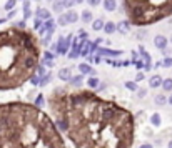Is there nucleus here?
Returning a JSON list of instances; mask_svg holds the SVG:
<instances>
[{
	"mask_svg": "<svg viewBox=\"0 0 172 148\" xmlns=\"http://www.w3.org/2000/svg\"><path fill=\"white\" fill-rule=\"evenodd\" d=\"M30 83H32V85H39V83H40V78H39L37 75H32V77H30Z\"/></svg>",
	"mask_w": 172,
	"mask_h": 148,
	"instance_id": "nucleus-34",
	"label": "nucleus"
},
{
	"mask_svg": "<svg viewBox=\"0 0 172 148\" xmlns=\"http://www.w3.org/2000/svg\"><path fill=\"white\" fill-rule=\"evenodd\" d=\"M72 37L73 35H67V37H64V38L59 40V43H57V47H55V52L59 53V55H65V53H67V48L72 42Z\"/></svg>",
	"mask_w": 172,
	"mask_h": 148,
	"instance_id": "nucleus-2",
	"label": "nucleus"
},
{
	"mask_svg": "<svg viewBox=\"0 0 172 148\" xmlns=\"http://www.w3.org/2000/svg\"><path fill=\"white\" fill-rule=\"evenodd\" d=\"M80 18H82V22H84V23H90L94 20L92 12L90 10H84V12H82V15H80Z\"/></svg>",
	"mask_w": 172,
	"mask_h": 148,
	"instance_id": "nucleus-11",
	"label": "nucleus"
},
{
	"mask_svg": "<svg viewBox=\"0 0 172 148\" xmlns=\"http://www.w3.org/2000/svg\"><path fill=\"white\" fill-rule=\"evenodd\" d=\"M115 30H117V32H120V34H129V30H130V23H129V20H124V22L117 23V25H115Z\"/></svg>",
	"mask_w": 172,
	"mask_h": 148,
	"instance_id": "nucleus-5",
	"label": "nucleus"
},
{
	"mask_svg": "<svg viewBox=\"0 0 172 148\" xmlns=\"http://www.w3.org/2000/svg\"><path fill=\"white\" fill-rule=\"evenodd\" d=\"M42 22H44V20H40V18H34V28H35V30H39V28L40 27H42Z\"/></svg>",
	"mask_w": 172,
	"mask_h": 148,
	"instance_id": "nucleus-31",
	"label": "nucleus"
},
{
	"mask_svg": "<svg viewBox=\"0 0 172 148\" xmlns=\"http://www.w3.org/2000/svg\"><path fill=\"white\" fill-rule=\"evenodd\" d=\"M92 28H94V30H95V32H99V30H102V28H104V20H102V18H95V20H92Z\"/></svg>",
	"mask_w": 172,
	"mask_h": 148,
	"instance_id": "nucleus-12",
	"label": "nucleus"
},
{
	"mask_svg": "<svg viewBox=\"0 0 172 148\" xmlns=\"http://www.w3.org/2000/svg\"><path fill=\"white\" fill-rule=\"evenodd\" d=\"M35 17H37V18H40V20H45V18L50 17V12H48L47 9H37Z\"/></svg>",
	"mask_w": 172,
	"mask_h": 148,
	"instance_id": "nucleus-8",
	"label": "nucleus"
},
{
	"mask_svg": "<svg viewBox=\"0 0 172 148\" xmlns=\"http://www.w3.org/2000/svg\"><path fill=\"white\" fill-rule=\"evenodd\" d=\"M50 78H52V73H50V72H48V73H44V78L40 80V83H42V85H45L47 82H50Z\"/></svg>",
	"mask_w": 172,
	"mask_h": 148,
	"instance_id": "nucleus-29",
	"label": "nucleus"
},
{
	"mask_svg": "<svg viewBox=\"0 0 172 148\" xmlns=\"http://www.w3.org/2000/svg\"><path fill=\"white\" fill-rule=\"evenodd\" d=\"M55 25H57V23H55V20L52 18V17L45 18V20L42 22V27L45 28V30H55Z\"/></svg>",
	"mask_w": 172,
	"mask_h": 148,
	"instance_id": "nucleus-6",
	"label": "nucleus"
},
{
	"mask_svg": "<svg viewBox=\"0 0 172 148\" xmlns=\"http://www.w3.org/2000/svg\"><path fill=\"white\" fill-rule=\"evenodd\" d=\"M161 65H162V67H166V68L172 67V57H167V58H164V62H161Z\"/></svg>",
	"mask_w": 172,
	"mask_h": 148,
	"instance_id": "nucleus-25",
	"label": "nucleus"
},
{
	"mask_svg": "<svg viewBox=\"0 0 172 148\" xmlns=\"http://www.w3.org/2000/svg\"><path fill=\"white\" fill-rule=\"evenodd\" d=\"M57 25H67V15H65V14H62V15H59V18H57Z\"/></svg>",
	"mask_w": 172,
	"mask_h": 148,
	"instance_id": "nucleus-20",
	"label": "nucleus"
},
{
	"mask_svg": "<svg viewBox=\"0 0 172 148\" xmlns=\"http://www.w3.org/2000/svg\"><path fill=\"white\" fill-rule=\"evenodd\" d=\"M87 85H89L90 88H97V87H99V80H97L95 77H92V78L87 80Z\"/></svg>",
	"mask_w": 172,
	"mask_h": 148,
	"instance_id": "nucleus-21",
	"label": "nucleus"
},
{
	"mask_svg": "<svg viewBox=\"0 0 172 148\" xmlns=\"http://www.w3.org/2000/svg\"><path fill=\"white\" fill-rule=\"evenodd\" d=\"M162 88H164V90H172V80H170V78L162 80Z\"/></svg>",
	"mask_w": 172,
	"mask_h": 148,
	"instance_id": "nucleus-24",
	"label": "nucleus"
},
{
	"mask_svg": "<svg viewBox=\"0 0 172 148\" xmlns=\"http://www.w3.org/2000/svg\"><path fill=\"white\" fill-rule=\"evenodd\" d=\"M69 82H70V83L73 85V87H80L82 85V75H77V77H70V78H69Z\"/></svg>",
	"mask_w": 172,
	"mask_h": 148,
	"instance_id": "nucleus-18",
	"label": "nucleus"
},
{
	"mask_svg": "<svg viewBox=\"0 0 172 148\" xmlns=\"http://www.w3.org/2000/svg\"><path fill=\"white\" fill-rule=\"evenodd\" d=\"M125 88L134 92V90H137V83H136V82H125Z\"/></svg>",
	"mask_w": 172,
	"mask_h": 148,
	"instance_id": "nucleus-27",
	"label": "nucleus"
},
{
	"mask_svg": "<svg viewBox=\"0 0 172 148\" xmlns=\"http://www.w3.org/2000/svg\"><path fill=\"white\" fill-rule=\"evenodd\" d=\"M142 80H144V73L139 72L137 75H136V83H137V82H142Z\"/></svg>",
	"mask_w": 172,
	"mask_h": 148,
	"instance_id": "nucleus-40",
	"label": "nucleus"
},
{
	"mask_svg": "<svg viewBox=\"0 0 172 148\" xmlns=\"http://www.w3.org/2000/svg\"><path fill=\"white\" fill-rule=\"evenodd\" d=\"M44 73H45V68H44V65H37V67H35V75H37V77H44Z\"/></svg>",
	"mask_w": 172,
	"mask_h": 148,
	"instance_id": "nucleus-23",
	"label": "nucleus"
},
{
	"mask_svg": "<svg viewBox=\"0 0 172 148\" xmlns=\"http://www.w3.org/2000/svg\"><path fill=\"white\" fill-rule=\"evenodd\" d=\"M62 2H64V7H65V9H70V7L75 5V0H62Z\"/></svg>",
	"mask_w": 172,
	"mask_h": 148,
	"instance_id": "nucleus-30",
	"label": "nucleus"
},
{
	"mask_svg": "<svg viewBox=\"0 0 172 148\" xmlns=\"http://www.w3.org/2000/svg\"><path fill=\"white\" fill-rule=\"evenodd\" d=\"M120 50H110V48H99V55L100 57H117L120 55Z\"/></svg>",
	"mask_w": 172,
	"mask_h": 148,
	"instance_id": "nucleus-4",
	"label": "nucleus"
},
{
	"mask_svg": "<svg viewBox=\"0 0 172 148\" xmlns=\"http://www.w3.org/2000/svg\"><path fill=\"white\" fill-rule=\"evenodd\" d=\"M72 77V73H70V70L69 68H60V72H59V78L60 80H64V82H69V78Z\"/></svg>",
	"mask_w": 172,
	"mask_h": 148,
	"instance_id": "nucleus-9",
	"label": "nucleus"
},
{
	"mask_svg": "<svg viewBox=\"0 0 172 148\" xmlns=\"http://www.w3.org/2000/svg\"><path fill=\"white\" fill-rule=\"evenodd\" d=\"M57 126H59V130H69V122H67V118L57 120Z\"/></svg>",
	"mask_w": 172,
	"mask_h": 148,
	"instance_id": "nucleus-17",
	"label": "nucleus"
},
{
	"mask_svg": "<svg viewBox=\"0 0 172 148\" xmlns=\"http://www.w3.org/2000/svg\"><path fill=\"white\" fill-rule=\"evenodd\" d=\"M44 105V95H39L35 98V106H42Z\"/></svg>",
	"mask_w": 172,
	"mask_h": 148,
	"instance_id": "nucleus-33",
	"label": "nucleus"
},
{
	"mask_svg": "<svg viewBox=\"0 0 172 148\" xmlns=\"http://www.w3.org/2000/svg\"><path fill=\"white\" fill-rule=\"evenodd\" d=\"M15 5H17V0H7V2H5V10L15 9Z\"/></svg>",
	"mask_w": 172,
	"mask_h": 148,
	"instance_id": "nucleus-22",
	"label": "nucleus"
},
{
	"mask_svg": "<svg viewBox=\"0 0 172 148\" xmlns=\"http://www.w3.org/2000/svg\"><path fill=\"white\" fill-rule=\"evenodd\" d=\"M104 30H105V34H114V32H115V23L114 22L104 23Z\"/></svg>",
	"mask_w": 172,
	"mask_h": 148,
	"instance_id": "nucleus-15",
	"label": "nucleus"
},
{
	"mask_svg": "<svg viewBox=\"0 0 172 148\" xmlns=\"http://www.w3.org/2000/svg\"><path fill=\"white\" fill-rule=\"evenodd\" d=\"M115 113H117V110L115 108H112V106H100L99 108V115H100V118L104 122H112V120H115Z\"/></svg>",
	"mask_w": 172,
	"mask_h": 148,
	"instance_id": "nucleus-1",
	"label": "nucleus"
},
{
	"mask_svg": "<svg viewBox=\"0 0 172 148\" xmlns=\"http://www.w3.org/2000/svg\"><path fill=\"white\" fill-rule=\"evenodd\" d=\"M64 9H65V7H64V2H62V0H54V12L60 14Z\"/></svg>",
	"mask_w": 172,
	"mask_h": 148,
	"instance_id": "nucleus-16",
	"label": "nucleus"
},
{
	"mask_svg": "<svg viewBox=\"0 0 172 148\" xmlns=\"http://www.w3.org/2000/svg\"><path fill=\"white\" fill-rule=\"evenodd\" d=\"M150 123L155 125V126H159V125H161V115H159V113L152 115V117H150Z\"/></svg>",
	"mask_w": 172,
	"mask_h": 148,
	"instance_id": "nucleus-19",
	"label": "nucleus"
},
{
	"mask_svg": "<svg viewBox=\"0 0 172 148\" xmlns=\"http://www.w3.org/2000/svg\"><path fill=\"white\" fill-rule=\"evenodd\" d=\"M79 70H80V73H84V75H92V73H94L92 67H89L87 63H80L79 65Z\"/></svg>",
	"mask_w": 172,
	"mask_h": 148,
	"instance_id": "nucleus-14",
	"label": "nucleus"
},
{
	"mask_svg": "<svg viewBox=\"0 0 172 148\" xmlns=\"http://www.w3.org/2000/svg\"><path fill=\"white\" fill-rule=\"evenodd\" d=\"M48 2H54V0H48Z\"/></svg>",
	"mask_w": 172,
	"mask_h": 148,
	"instance_id": "nucleus-48",
	"label": "nucleus"
},
{
	"mask_svg": "<svg viewBox=\"0 0 172 148\" xmlns=\"http://www.w3.org/2000/svg\"><path fill=\"white\" fill-rule=\"evenodd\" d=\"M104 10H107V12H114L117 9V2L115 0H104Z\"/></svg>",
	"mask_w": 172,
	"mask_h": 148,
	"instance_id": "nucleus-7",
	"label": "nucleus"
},
{
	"mask_svg": "<svg viewBox=\"0 0 172 148\" xmlns=\"http://www.w3.org/2000/svg\"><path fill=\"white\" fill-rule=\"evenodd\" d=\"M34 2H39V0H34Z\"/></svg>",
	"mask_w": 172,
	"mask_h": 148,
	"instance_id": "nucleus-49",
	"label": "nucleus"
},
{
	"mask_svg": "<svg viewBox=\"0 0 172 148\" xmlns=\"http://www.w3.org/2000/svg\"><path fill=\"white\" fill-rule=\"evenodd\" d=\"M17 28H19V30H25V20H20V22H17Z\"/></svg>",
	"mask_w": 172,
	"mask_h": 148,
	"instance_id": "nucleus-35",
	"label": "nucleus"
},
{
	"mask_svg": "<svg viewBox=\"0 0 172 148\" xmlns=\"http://www.w3.org/2000/svg\"><path fill=\"white\" fill-rule=\"evenodd\" d=\"M144 35H145V30H142V32L139 30V32H137V38H142Z\"/></svg>",
	"mask_w": 172,
	"mask_h": 148,
	"instance_id": "nucleus-43",
	"label": "nucleus"
},
{
	"mask_svg": "<svg viewBox=\"0 0 172 148\" xmlns=\"http://www.w3.org/2000/svg\"><path fill=\"white\" fill-rule=\"evenodd\" d=\"M15 14H17V10L12 9V10L9 12V15H7V20H9V18H14V17H15Z\"/></svg>",
	"mask_w": 172,
	"mask_h": 148,
	"instance_id": "nucleus-41",
	"label": "nucleus"
},
{
	"mask_svg": "<svg viewBox=\"0 0 172 148\" xmlns=\"http://www.w3.org/2000/svg\"><path fill=\"white\" fill-rule=\"evenodd\" d=\"M82 2H84V0H75V3H82Z\"/></svg>",
	"mask_w": 172,
	"mask_h": 148,
	"instance_id": "nucleus-46",
	"label": "nucleus"
},
{
	"mask_svg": "<svg viewBox=\"0 0 172 148\" xmlns=\"http://www.w3.org/2000/svg\"><path fill=\"white\" fill-rule=\"evenodd\" d=\"M87 2H89V5H92V7H97V5H99V3L102 2V0H87Z\"/></svg>",
	"mask_w": 172,
	"mask_h": 148,
	"instance_id": "nucleus-39",
	"label": "nucleus"
},
{
	"mask_svg": "<svg viewBox=\"0 0 172 148\" xmlns=\"http://www.w3.org/2000/svg\"><path fill=\"white\" fill-rule=\"evenodd\" d=\"M166 102H167V98L164 95H157V97H155V103H157V105H164Z\"/></svg>",
	"mask_w": 172,
	"mask_h": 148,
	"instance_id": "nucleus-28",
	"label": "nucleus"
},
{
	"mask_svg": "<svg viewBox=\"0 0 172 148\" xmlns=\"http://www.w3.org/2000/svg\"><path fill=\"white\" fill-rule=\"evenodd\" d=\"M65 15H67V23H75L79 20V15H77L75 10H69Z\"/></svg>",
	"mask_w": 172,
	"mask_h": 148,
	"instance_id": "nucleus-10",
	"label": "nucleus"
},
{
	"mask_svg": "<svg viewBox=\"0 0 172 148\" xmlns=\"http://www.w3.org/2000/svg\"><path fill=\"white\" fill-rule=\"evenodd\" d=\"M149 85H150V87H152V88H157V87H161V85H162V78H161V77H159V75H155V77H152V78L149 80Z\"/></svg>",
	"mask_w": 172,
	"mask_h": 148,
	"instance_id": "nucleus-13",
	"label": "nucleus"
},
{
	"mask_svg": "<svg viewBox=\"0 0 172 148\" xmlns=\"http://www.w3.org/2000/svg\"><path fill=\"white\" fill-rule=\"evenodd\" d=\"M169 103H170V105H172V95H170V97H169Z\"/></svg>",
	"mask_w": 172,
	"mask_h": 148,
	"instance_id": "nucleus-45",
	"label": "nucleus"
},
{
	"mask_svg": "<svg viewBox=\"0 0 172 148\" xmlns=\"http://www.w3.org/2000/svg\"><path fill=\"white\" fill-rule=\"evenodd\" d=\"M134 63H136V67L139 70H142V67H144V62H142V60H134Z\"/></svg>",
	"mask_w": 172,
	"mask_h": 148,
	"instance_id": "nucleus-38",
	"label": "nucleus"
},
{
	"mask_svg": "<svg viewBox=\"0 0 172 148\" xmlns=\"http://www.w3.org/2000/svg\"><path fill=\"white\" fill-rule=\"evenodd\" d=\"M169 148H172V142H169Z\"/></svg>",
	"mask_w": 172,
	"mask_h": 148,
	"instance_id": "nucleus-47",
	"label": "nucleus"
},
{
	"mask_svg": "<svg viewBox=\"0 0 172 148\" xmlns=\"http://www.w3.org/2000/svg\"><path fill=\"white\" fill-rule=\"evenodd\" d=\"M30 17H32L30 7H23V20H27V18H30Z\"/></svg>",
	"mask_w": 172,
	"mask_h": 148,
	"instance_id": "nucleus-26",
	"label": "nucleus"
},
{
	"mask_svg": "<svg viewBox=\"0 0 172 148\" xmlns=\"http://www.w3.org/2000/svg\"><path fill=\"white\" fill-rule=\"evenodd\" d=\"M137 95L142 98V97H145V95H147V92H145V90H139V88H137Z\"/></svg>",
	"mask_w": 172,
	"mask_h": 148,
	"instance_id": "nucleus-42",
	"label": "nucleus"
},
{
	"mask_svg": "<svg viewBox=\"0 0 172 148\" xmlns=\"http://www.w3.org/2000/svg\"><path fill=\"white\" fill-rule=\"evenodd\" d=\"M44 58H45V60H54V53L45 52V53H44Z\"/></svg>",
	"mask_w": 172,
	"mask_h": 148,
	"instance_id": "nucleus-36",
	"label": "nucleus"
},
{
	"mask_svg": "<svg viewBox=\"0 0 172 148\" xmlns=\"http://www.w3.org/2000/svg\"><path fill=\"white\" fill-rule=\"evenodd\" d=\"M87 32H85V30H80L79 32V38H80V42H85V40H87Z\"/></svg>",
	"mask_w": 172,
	"mask_h": 148,
	"instance_id": "nucleus-32",
	"label": "nucleus"
},
{
	"mask_svg": "<svg viewBox=\"0 0 172 148\" xmlns=\"http://www.w3.org/2000/svg\"><path fill=\"white\" fill-rule=\"evenodd\" d=\"M107 63L112 65V67H120V62H117V60H107Z\"/></svg>",
	"mask_w": 172,
	"mask_h": 148,
	"instance_id": "nucleus-37",
	"label": "nucleus"
},
{
	"mask_svg": "<svg viewBox=\"0 0 172 148\" xmlns=\"http://www.w3.org/2000/svg\"><path fill=\"white\" fill-rule=\"evenodd\" d=\"M167 43H169V42H167V38H166L164 35H157V37L154 38V45L159 48V50H162V52L167 48Z\"/></svg>",
	"mask_w": 172,
	"mask_h": 148,
	"instance_id": "nucleus-3",
	"label": "nucleus"
},
{
	"mask_svg": "<svg viewBox=\"0 0 172 148\" xmlns=\"http://www.w3.org/2000/svg\"><path fill=\"white\" fill-rule=\"evenodd\" d=\"M139 148H152V145H150V143H144V145H141Z\"/></svg>",
	"mask_w": 172,
	"mask_h": 148,
	"instance_id": "nucleus-44",
	"label": "nucleus"
}]
</instances>
